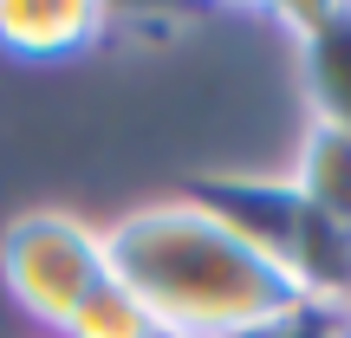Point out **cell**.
<instances>
[{"instance_id":"7a4b0ae2","label":"cell","mask_w":351,"mask_h":338,"mask_svg":"<svg viewBox=\"0 0 351 338\" xmlns=\"http://www.w3.org/2000/svg\"><path fill=\"white\" fill-rule=\"evenodd\" d=\"M208 215H221L267 267L293 287V300L351 313V228L300 195L287 176H202L189 189Z\"/></svg>"},{"instance_id":"3957f363","label":"cell","mask_w":351,"mask_h":338,"mask_svg":"<svg viewBox=\"0 0 351 338\" xmlns=\"http://www.w3.org/2000/svg\"><path fill=\"white\" fill-rule=\"evenodd\" d=\"M111 280V254H104V228L78 221L65 208H26L0 228V287L13 293L20 313L39 326L65 332L72 313Z\"/></svg>"},{"instance_id":"52a82bcc","label":"cell","mask_w":351,"mask_h":338,"mask_svg":"<svg viewBox=\"0 0 351 338\" xmlns=\"http://www.w3.org/2000/svg\"><path fill=\"white\" fill-rule=\"evenodd\" d=\"M59 338H156V319L143 313L137 293L111 274V280H104V287L72 313V326H65Z\"/></svg>"},{"instance_id":"277c9868","label":"cell","mask_w":351,"mask_h":338,"mask_svg":"<svg viewBox=\"0 0 351 338\" xmlns=\"http://www.w3.org/2000/svg\"><path fill=\"white\" fill-rule=\"evenodd\" d=\"M274 20L293 39L313 124L351 130V0H300V7H280Z\"/></svg>"},{"instance_id":"5b68a950","label":"cell","mask_w":351,"mask_h":338,"mask_svg":"<svg viewBox=\"0 0 351 338\" xmlns=\"http://www.w3.org/2000/svg\"><path fill=\"white\" fill-rule=\"evenodd\" d=\"M104 26H111V13L85 7V0H0V52L33 65L91 52L104 39Z\"/></svg>"},{"instance_id":"6da1fadb","label":"cell","mask_w":351,"mask_h":338,"mask_svg":"<svg viewBox=\"0 0 351 338\" xmlns=\"http://www.w3.org/2000/svg\"><path fill=\"white\" fill-rule=\"evenodd\" d=\"M104 254L143 313L182 338H234L293 306L287 280L189 195L137 202L117 215L104 228Z\"/></svg>"},{"instance_id":"8992f818","label":"cell","mask_w":351,"mask_h":338,"mask_svg":"<svg viewBox=\"0 0 351 338\" xmlns=\"http://www.w3.org/2000/svg\"><path fill=\"white\" fill-rule=\"evenodd\" d=\"M287 182L300 189L313 208H326L332 221L351 228V130H339V124H306Z\"/></svg>"},{"instance_id":"9c48e42d","label":"cell","mask_w":351,"mask_h":338,"mask_svg":"<svg viewBox=\"0 0 351 338\" xmlns=\"http://www.w3.org/2000/svg\"><path fill=\"white\" fill-rule=\"evenodd\" d=\"M345 338H351V313H345Z\"/></svg>"},{"instance_id":"ba28073f","label":"cell","mask_w":351,"mask_h":338,"mask_svg":"<svg viewBox=\"0 0 351 338\" xmlns=\"http://www.w3.org/2000/svg\"><path fill=\"white\" fill-rule=\"evenodd\" d=\"M234 338H345V313L313 306V300H293L287 313L261 319V326H247V332H234Z\"/></svg>"}]
</instances>
